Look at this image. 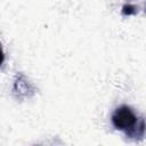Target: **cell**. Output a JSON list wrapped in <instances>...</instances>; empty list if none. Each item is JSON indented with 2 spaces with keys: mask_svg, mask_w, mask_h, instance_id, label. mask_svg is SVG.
Listing matches in <instances>:
<instances>
[{
  "mask_svg": "<svg viewBox=\"0 0 146 146\" xmlns=\"http://www.w3.org/2000/svg\"><path fill=\"white\" fill-rule=\"evenodd\" d=\"M111 121L116 130L122 131L130 139H143L146 133V121L128 105L116 107L112 113Z\"/></svg>",
  "mask_w": 146,
  "mask_h": 146,
  "instance_id": "6da1fadb",
  "label": "cell"
},
{
  "mask_svg": "<svg viewBox=\"0 0 146 146\" xmlns=\"http://www.w3.org/2000/svg\"><path fill=\"white\" fill-rule=\"evenodd\" d=\"M137 14V7L131 3H125L122 7V15L123 16H131Z\"/></svg>",
  "mask_w": 146,
  "mask_h": 146,
  "instance_id": "3957f363",
  "label": "cell"
},
{
  "mask_svg": "<svg viewBox=\"0 0 146 146\" xmlns=\"http://www.w3.org/2000/svg\"><path fill=\"white\" fill-rule=\"evenodd\" d=\"M13 91L14 94H18L17 98L19 97H30L31 95H29V92L33 94L34 92V89L32 88L31 83L26 80V78L23 75V74H17L16 75V80L14 82V88H13Z\"/></svg>",
  "mask_w": 146,
  "mask_h": 146,
  "instance_id": "7a4b0ae2",
  "label": "cell"
}]
</instances>
